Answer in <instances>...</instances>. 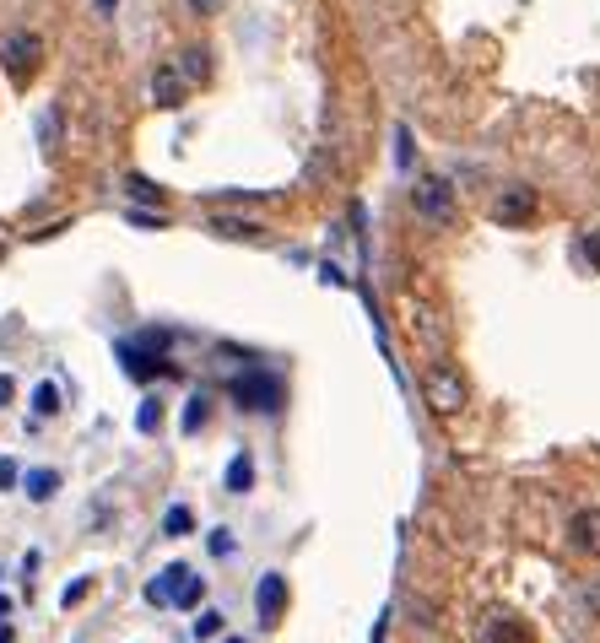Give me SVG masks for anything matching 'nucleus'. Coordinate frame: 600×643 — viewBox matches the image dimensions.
Wrapping results in <instances>:
<instances>
[{
  "label": "nucleus",
  "instance_id": "nucleus-1",
  "mask_svg": "<svg viewBox=\"0 0 600 643\" xmlns=\"http://www.w3.org/2000/svg\"><path fill=\"white\" fill-rule=\"evenodd\" d=\"M38 55H44V38H38V33H11L6 44H0V65H6V76L17 87L38 71Z\"/></svg>",
  "mask_w": 600,
  "mask_h": 643
},
{
  "label": "nucleus",
  "instance_id": "nucleus-2",
  "mask_svg": "<svg viewBox=\"0 0 600 643\" xmlns=\"http://www.w3.org/2000/svg\"><path fill=\"white\" fill-rule=\"evenodd\" d=\"M411 200H417V217L422 222H433V227L455 222V184H449V179H422Z\"/></svg>",
  "mask_w": 600,
  "mask_h": 643
},
{
  "label": "nucleus",
  "instance_id": "nucleus-3",
  "mask_svg": "<svg viewBox=\"0 0 600 643\" xmlns=\"http://www.w3.org/2000/svg\"><path fill=\"white\" fill-rule=\"evenodd\" d=\"M233 395H238V406L271 417V411L282 406V379H276V373H244V379L233 384Z\"/></svg>",
  "mask_w": 600,
  "mask_h": 643
},
{
  "label": "nucleus",
  "instance_id": "nucleus-4",
  "mask_svg": "<svg viewBox=\"0 0 600 643\" xmlns=\"http://www.w3.org/2000/svg\"><path fill=\"white\" fill-rule=\"evenodd\" d=\"M530 217H536V190H530V184L503 190L498 206H492V222H498V227H525Z\"/></svg>",
  "mask_w": 600,
  "mask_h": 643
},
{
  "label": "nucleus",
  "instance_id": "nucleus-5",
  "mask_svg": "<svg viewBox=\"0 0 600 643\" xmlns=\"http://www.w3.org/2000/svg\"><path fill=\"white\" fill-rule=\"evenodd\" d=\"M428 400H433V411H460L465 406V379L455 368H433L428 373Z\"/></svg>",
  "mask_w": 600,
  "mask_h": 643
},
{
  "label": "nucleus",
  "instance_id": "nucleus-6",
  "mask_svg": "<svg viewBox=\"0 0 600 643\" xmlns=\"http://www.w3.org/2000/svg\"><path fill=\"white\" fill-rule=\"evenodd\" d=\"M568 541H573V552L600 557V508H579V514L568 519Z\"/></svg>",
  "mask_w": 600,
  "mask_h": 643
},
{
  "label": "nucleus",
  "instance_id": "nucleus-7",
  "mask_svg": "<svg viewBox=\"0 0 600 643\" xmlns=\"http://www.w3.org/2000/svg\"><path fill=\"white\" fill-rule=\"evenodd\" d=\"M255 606H260V622H282V606H287V579L282 573H260Z\"/></svg>",
  "mask_w": 600,
  "mask_h": 643
},
{
  "label": "nucleus",
  "instance_id": "nucleus-8",
  "mask_svg": "<svg viewBox=\"0 0 600 643\" xmlns=\"http://www.w3.org/2000/svg\"><path fill=\"white\" fill-rule=\"evenodd\" d=\"M152 98L163 103V109H179V103H184V76L173 71V65H163V71L152 76Z\"/></svg>",
  "mask_w": 600,
  "mask_h": 643
},
{
  "label": "nucleus",
  "instance_id": "nucleus-9",
  "mask_svg": "<svg viewBox=\"0 0 600 643\" xmlns=\"http://www.w3.org/2000/svg\"><path fill=\"white\" fill-rule=\"evenodd\" d=\"M179 579H184V562H173V568H163L152 584H146V600H152V606H168L173 589H179Z\"/></svg>",
  "mask_w": 600,
  "mask_h": 643
},
{
  "label": "nucleus",
  "instance_id": "nucleus-10",
  "mask_svg": "<svg viewBox=\"0 0 600 643\" xmlns=\"http://www.w3.org/2000/svg\"><path fill=\"white\" fill-rule=\"evenodd\" d=\"M22 487H28L33 503H49V498H55V487H60V471H28Z\"/></svg>",
  "mask_w": 600,
  "mask_h": 643
},
{
  "label": "nucleus",
  "instance_id": "nucleus-11",
  "mask_svg": "<svg viewBox=\"0 0 600 643\" xmlns=\"http://www.w3.org/2000/svg\"><path fill=\"white\" fill-rule=\"evenodd\" d=\"M200 595H206V584H200V573H190V568H184L179 589H173V606H184V611H190V606H200Z\"/></svg>",
  "mask_w": 600,
  "mask_h": 643
},
{
  "label": "nucleus",
  "instance_id": "nucleus-12",
  "mask_svg": "<svg viewBox=\"0 0 600 643\" xmlns=\"http://www.w3.org/2000/svg\"><path fill=\"white\" fill-rule=\"evenodd\" d=\"M179 76H184V82H206V76H211V60H206V49H184V60H179Z\"/></svg>",
  "mask_w": 600,
  "mask_h": 643
},
{
  "label": "nucleus",
  "instance_id": "nucleus-13",
  "mask_svg": "<svg viewBox=\"0 0 600 643\" xmlns=\"http://www.w3.org/2000/svg\"><path fill=\"white\" fill-rule=\"evenodd\" d=\"M249 487H255V460L238 454V460L228 465V492H249Z\"/></svg>",
  "mask_w": 600,
  "mask_h": 643
},
{
  "label": "nucleus",
  "instance_id": "nucleus-14",
  "mask_svg": "<svg viewBox=\"0 0 600 643\" xmlns=\"http://www.w3.org/2000/svg\"><path fill=\"white\" fill-rule=\"evenodd\" d=\"M487 643H530V633H525V627H519V622H509V616H503V622H492Z\"/></svg>",
  "mask_w": 600,
  "mask_h": 643
},
{
  "label": "nucleus",
  "instance_id": "nucleus-15",
  "mask_svg": "<svg viewBox=\"0 0 600 643\" xmlns=\"http://www.w3.org/2000/svg\"><path fill=\"white\" fill-rule=\"evenodd\" d=\"M206 417H211V400H206V395H195V400H190V411H184V433H200V427H206Z\"/></svg>",
  "mask_w": 600,
  "mask_h": 643
},
{
  "label": "nucleus",
  "instance_id": "nucleus-16",
  "mask_svg": "<svg viewBox=\"0 0 600 643\" xmlns=\"http://www.w3.org/2000/svg\"><path fill=\"white\" fill-rule=\"evenodd\" d=\"M33 411H38V417H55V411H60L55 384H38V390H33Z\"/></svg>",
  "mask_w": 600,
  "mask_h": 643
},
{
  "label": "nucleus",
  "instance_id": "nucleus-17",
  "mask_svg": "<svg viewBox=\"0 0 600 643\" xmlns=\"http://www.w3.org/2000/svg\"><path fill=\"white\" fill-rule=\"evenodd\" d=\"M163 530H168V535H190V530H195L190 508H168V514H163Z\"/></svg>",
  "mask_w": 600,
  "mask_h": 643
},
{
  "label": "nucleus",
  "instance_id": "nucleus-18",
  "mask_svg": "<svg viewBox=\"0 0 600 643\" xmlns=\"http://www.w3.org/2000/svg\"><path fill=\"white\" fill-rule=\"evenodd\" d=\"M211 227H217V233H228V238H255V233H260L255 222H233V217H217Z\"/></svg>",
  "mask_w": 600,
  "mask_h": 643
},
{
  "label": "nucleus",
  "instance_id": "nucleus-19",
  "mask_svg": "<svg viewBox=\"0 0 600 643\" xmlns=\"http://www.w3.org/2000/svg\"><path fill=\"white\" fill-rule=\"evenodd\" d=\"M217 633H222V616L217 611H200L195 616V638H217Z\"/></svg>",
  "mask_w": 600,
  "mask_h": 643
},
{
  "label": "nucleus",
  "instance_id": "nucleus-20",
  "mask_svg": "<svg viewBox=\"0 0 600 643\" xmlns=\"http://www.w3.org/2000/svg\"><path fill=\"white\" fill-rule=\"evenodd\" d=\"M157 422H163V406H157V400H146V406H141V417H136V427H141V433H152Z\"/></svg>",
  "mask_w": 600,
  "mask_h": 643
},
{
  "label": "nucleus",
  "instance_id": "nucleus-21",
  "mask_svg": "<svg viewBox=\"0 0 600 643\" xmlns=\"http://www.w3.org/2000/svg\"><path fill=\"white\" fill-rule=\"evenodd\" d=\"M125 184H130V195H136V200H157V195H163L157 184H146V179H125Z\"/></svg>",
  "mask_w": 600,
  "mask_h": 643
},
{
  "label": "nucleus",
  "instance_id": "nucleus-22",
  "mask_svg": "<svg viewBox=\"0 0 600 643\" xmlns=\"http://www.w3.org/2000/svg\"><path fill=\"white\" fill-rule=\"evenodd\" d=\"M584 254H590V265L600 271V227H590V233H584Z\"/></svg>",
  "mask_w": 600,
  "mask_h": 643
},
{
  "label": "nucleus",
  "instance_id": "nucleus-23",
  "mask_svg": "<svg viewBox=\"0 0 600 643\" xmlns=\"http://www.w3.org/2000/svg\"><path fill=\"white\" fill-rule=\"evenodd\" d=\"M0 487H17V465L11 460H0Z\"/></svg>",
  "mask_w": 600,
  "mask_h": 643
},
{
  "label": "nucleus",
  "instance_id": "nucleus-24",
  "mask_svg": "<svg viewBox=\"0 0 600 643\" xmlns=\"http://www.w3.org/2000/svg\"><path fill=\"white\" fill-rule=\"evenodd\" d=\"M190 6L200 11V17H211V11H217V6H222V0H190Z\"/></svg>",
  "mask_w": 600,
  "mask_h": 643
},
{
  "label": "nucleus",
  "instance_id": "nucleus-25",
  "mask_svg": "<svg viewBox=\"0 0 600 643\" xmlns=\"http://www.w3.org/2000/svg\"><path fill=\"white\" fill-rule=\"evenodd\" d=\"M98 6H103V11H114V6H119V0H98Z\"/></svg>",
  "mask_w": 600,
  "mask_h": 643
},
{
  "label": "nucleus",
  "instance_id": "nucleus-26",
  "mask_svg": "<svg viewBox=\"0 0 600 643\" xmlns=\"http://www.w3.org/2000/svg\"><path fill=\"white\" fill-rule=\"evenodd\" d=\"M0 643H11V627H0Z\"/></svg>",
  "mask_w": 600,
  "mask_h": 643
},
{
  "label": "nucleus",
  "instance_id": "nucleus-27",
  "mask_svg": "<svg viewBox=\"0 0 600 643\" xmlns=\"http://www.w3.org/2000/svg\"><path fill=\"white\" fill-rule=\"evenodd\" d=\"M222 643H244V638H222Z\"/></svg>",
  "mask_w": 600,
  "mask_h": 643
}]
</instances>
